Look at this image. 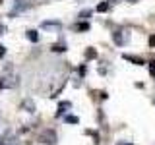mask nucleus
Returning <instances> with one entry per match:
<instances>
[{
    "label": "nucleus",
    "instance_id": "obj_17",
    "mask_svg": "<svg viewBox=\"0 0 155 145\" xmlns=\"http://www.w3.org/2000/svg\"><path fill=\"white\" fill-rule=\"evenodd\" d=\"M149 47H155V35L149 37Z\"/></svg>",
    "mask_w": 155,
    "mask_h": 145
},
{
    "label": "nucleus",
    "instance_id": "obj_6",
    "mask_svg": "<svg viewBox=\"0 0 155 145\" xmlns=\"http://www.w3.org/2000/svg\"><path fill=\"white\" fill-rule=\"evenodd\" d=\"M70 106H72V103H68V101L60 103V105H58V114H56V116H62V112H66V110L70 108Z\"/></svg>",
    "mask_w": 155,
    "mask_h": 145
},
{
    "label": "nucleus",
    "instance_id": "obj_16",
    "mask_svg": "<svg viewBox=\"0 0 155 145\" xmlns=\"http://www.w3.org/2000/svg\"><path fill=\"white\" fill-rule=\"evenodd\" d=\"M4 54H6V47H2V45H0V58H2Z\"/></svg>",
    "mask_w": 155,
    "mask_h": 145
},
{
    "label": "nucleus",
    "instance_id": "obj_18",
    "mask_svg": "<svg viewBox=\"0 0 155 145\" xmlns=\"http://www.w3.org/2000/svg\"><path fill=\"white\" fill-rule=\"evenodd\" d=\"M116 145H132V143H128V141H118Z\"/></svg>",
    "mask_w": 155,
    "mask_h": 145
},
{
    "label": "nucleus",
    "instance_id": "obj_4",
    "mask_svg": "<svg viewBox=\"0 0 155 145\" xmlns=\"http://www.w3.org/2000/svg\"><path fill=\"white\" fill-rule=\"evenodd\" d=\"M113 41H114L118 47H122V45H124V41H126V37H124L120 31H114V33H113Z\"/></svg>",
    "mask_w": 155,
    "mask_h": 145
},
{
    "label": "nucleus",
    "instance_id": "obj_12",
    "mask_svg": "<svg viewBox=\"0 0 155 145\" xmlns=\"http://www.w3.org/2000/svg\"><path fill=\"white\" fill-rule=\"evenodd\" d=\"M58 25H60V23H58V21H45V23H43V27H58Z\"/></svg>",
    "mask_w": 155,
    "mask_h": 145
},
{
    "label": "nucleus",
    "instance_id": "obj_10",
    "mask_svg": "<svg viewBox=\"0 0 155 145\" xmlns=\"http://www.w3.org/2000/svg\"><path fill=\"white\" fill-rule=\"evenodd\" d=\"M95 56H97L95 48H87V50H85V58H89V60H91V58H95Z\"/></svg>",
    "mask_w": 155,
    "mask_h": 145
},
{
    "label": "nucleus",
    "instance_id": "obj_15",
    "mask_svg": "<svg viewBox=\"0 0 155 145\" xmlns=\"http://www.w3.org/2000/svg\"><path fill=\"white\" fill-rule=\"evenodd\" d=\"M149 74L155 77V60H153V62H149Z\"/></svg>",
    "mask_w": 155,
    "mask_h": 145
},
{
    "label": "nucleus",
    "instance_id": "obj_2",
    "mask_svg": "<svg viewBox=\"0 0 155 145\" xmlns=\"http://www.w3.org/2000/svg\"><path fill=\"white\" fill-rule=\"evenodd\" d=\"M21 108L25 110V112H35V103H33L31 99H25L21 103Z\"/></svg>",
    "mask_w": 155,
    "mask_h": 145
},
{
    "label": "nucleus",
    "instance_id": "obj_20",
    "mask_svg": "<svg viewBox=\"0 0 155 145\" xmlns=\"http://www.w3.org/2000/svg\"><path fill=\"white\" fill-rule=\"evenodd\" d=\"M128 2H136V0H128Z\"/></svg>",
    "mask_w": 155,
    "mask_h": 145
},
{
    "label": "nucleus",
    "instance_id": "obj_5",
    "mask_svg": "<svg viewBox=\"0 0 155 145\" xmlns=\"http://www.w3.org/2000/svg\"><path fill=\"white\" fill-rule=\"evenodd\" d=\"M124 60L132 62V64H138V66H142V64H143V60H142L140 56H132V54H124Z\"/></svg>",
    "mask_w": 155,
    "mask_h": 145
},
{
    "label": "nucleus",
    "instance_id": "obj_1",
    "mask_svg": "<svg viewBox=\"0 0 155 145\" xmlns=\"http://www.w3.org/2000/svg\"><path fill=\"white\" fill-rule=\"evenodd\" d=\"M41 141L45 145H54L56 143V134L52 132V130H47V132L41 135Z\"/></svg>",
    "mask_w": 155,
    "mask_h": 145
},
{
    "label": "nucleus",
    "instance_id": "obj_13",
    "mask_svg": "<svg viewBox=\"0 0 155 145\" xmlns=\"http://www.w3.org/2000/svg\"><path fill=\"white\" fill-rule=\"evenodd\" d=\"M91 14H93V12H91V10H84V12L80 14V18H81V19H87V18L91 16Z\"/></svg>",
    "mask_w": 155,
    "mask_h": 145
},
{
    "label": "nucleus",
    "instance_id": "obj_19",
    "mask_svg": "<svg viewBox=\"0 0 155 145\" xmlns=\"http://www.w3.org/2000/svg\"><path fill=\"white\" fill-rule=\"evenodd\" d=\"M2 31H4V25H0V35H2Z\"/></svg>",
    "mask_w": 155,
    "mask_h": 145
},
{
    "label": "nucleus",
    "instance_id": "obj_9",
    "mask_svg": "<svg viewBox=\"0 0 155 145\" xmlns=\"http://www.w3.org/2000/svg\"><path fill=\"white\" fill-rule=\"evenodd\" d=\"M107 10H109V2H101L99 6H97V12H101V14L107 12Z\"/></svg>",
    "mask_w": 155,
    "mask_h": 145
},
{
    "label": "nucleus",
    "instance_id": "obj_3",
    "mask_svg": "<svg viewBox=\"0 0 155 145\" xmlns=\"http://www.w3.org/2000/svg\"><path fill=\"white\" fill-rule=\"evenodd\" d=\"M25 8H27V2H25V0H16L12 14H18V12H21V10H25Z\"/></svg>",
    "mask_w": 155,
    "mask_h": 145
},
{
    "label": "nucleus",
    "instance_id": "obj_7",
    "mask_svg": "<svg viewBox=\"0 0 155 145\" xmlns=\"http://www.w3.org/2000/svg\"><path fill=\"white\" fill-rule=\"evenodd\" d=\"M27 39H29L31 43H37V41H39V33L35 31V29H29V31H27Z\"/></svg>",
    "mask_w": 155,
    "mask_h": 145
},
{
    "label": "nucleus",
    "instance_id": "obj_11",
    "mask_svg": "<svg viewBox=\"0 0 155 145\" xmlns=\"http://www.w3.org/2000/svg\"><path fill=\"white\" fill-rule=\"evenodd\" d=\"M64 120H66L68 124H78V122H80V118H78V116H66Z\"/></svg>",
    "mask_w": 155,
    "mask_h": 145
},
{
    "label": "nucleus",
    "instance_id": "obj_8",
    "mask_svg": "<svg viewBox=\"0 0 155 145\" xmlns=\"http://www.w3.org/2000/svg\"><path fill=\"white\" fill-rule=\"evenodd\" d=\"M76 31H89V23H85V21L76 23Z\"/></svg>",
    "mask_w": 155,
    "mask_h": 145
},
{
    "label": "nucleus",
    "instance_id": "obj_14",
    "mask_svg": "<svg viewBox=\"0 0 155 145\" xmlns=\"http://www.w3.org/2000/svg\"><path fill=\"white\" fill-rule=\"evenodd\" d=\"M52 50H54V52H64L66 47L64 45H54V47H52Z\"/></svg>",
    "mask_w": 155,
    "mask_h": 145
}]
</instances>
